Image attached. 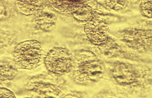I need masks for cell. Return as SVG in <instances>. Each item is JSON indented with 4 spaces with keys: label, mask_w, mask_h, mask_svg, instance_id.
Here are the masks:
<instances>
[{
    "label": "cell",
    "mask_w": 152,
    "mask_h": 98,
    "mask_svg": "<svg viewBox=\"0 0 152 98\" xmlns=\"http://www.w3.org/2000/svg\"><path fill=\"white\" fill-rule=\"evenodd\" d=\"M112 74L115 80L121 84H126L134 80L135 74L132 68L126 63L116 64L112 70Z\"/></svg>",
    "instance_id": "cell-5"
},
{
    "label": "cell",
    "mask_w": 152,
    "mask_h": 98,
    "mask_svg": "<svg viewBox=\"0 0 152 98\" xmlns=\"http://www.w3.org/2000/svg\"><path fill=\"white\" fill-rule=\"evenodd\" d=\"M42 0H16L18 8L22 13L30 15L36 13L41 5Z\"/></svg>",
    "instance_id": "cell-7"
},
{
    "label": "cell",
    "mask_w": 152,
    "mask_h": 98,
    "mask_svg": "<svg viewBox=\"0 0 152 98\" xmlns=\"http://www.w3.org/2000/svg\"><path fill=\"white\" fill-rule=\"evenodd\" d=\"M105 68L99 60L84 61L78 66L74 74L75 80L84 84H92L100 80L103 77Z\"/></svg>",
    "instance_id": "cell-3"
},
{
    "label": "cell",
    "mask_w": 152,
    "mask_h": 98,
    "mask_svg": "<svg viewBox=\"0 0 152 98\" xmlns=\"http://www.w3.org/2000/svg\"><path fill=\"white\" fill-rule=\"evenodd\" d=\"M17 68L14 60H2L0 62V80L2 81L13 79L16 75Z\"/></svg>",
    "instance_id": "cell-6"
},
{
    "label": "cell",
    "mask_w": 152,
    "mask_h": 98,
    "mask_svg": "<svg viewBox=\"0 0 152 98\" xmlns=\"http://www.w3.org/2000/svg\"><path fill=\"white\" fill-rule=\"evenodd\" d=\"M13 56L18 68L28 70L41 65L45 57L41 43L35 40L18 43L14 48Z\"/></svg>",
    "instance_id": "cell-1"
},
{
    "label": "cell",
    "mask_w": 152,
    "mask_h": 98,
    "mask_svg": "<svg viewBox=\"0 0 152 98\" xmlns=\"http://www.w3.org/2000/svg\"><path fill=\"white\" fill-rule=\"evenodd\" d=\"M141 15L147 18H152V0H139L137 3Z\"/></svg>",
    "instance_id": "cell-8"
},
{
    "label": "cell",
    "mask_w": 152,
    "mask_h": 98,
    "mask_svg": "<svg viewBox=\"0 0 152 98\" xmlns=\"http://www.w3.org/2000/svg\"><path fill=\"white\" fill-rule=\"evenodd\" d=\"M84 31L89 41L93 44L100 45L107 40L109 29L107 25L103 21L93 18L86 23Z\"/></svg>",
    "instance_id": "cell-4"
},
{
    "label": "cell",
    "mask_w": 152,
    "mask_h": 98,
    "mask_svg": "<svg viewBox=\"0 0 152 98\" xmlns=\"http://www.w3.org/2000/svg\"><path fill=\"white\" fill-rule=\"evenodd\" d=\"M81 0H49L52 7L60 12H66L68 10L69 3L77 2Z\"/></svg>",
    "instance_id": "cell-9"
},
{
    "label": "cell",
    "mask_w": 152,
    "mask_h": 98,
    "mask_svg": "<svg viewBox=\"0 0 152 98\" xmlns=\"http://www.w3.org/2000/svg\"><path fill=\"white\" fill-rule=\"evenodd\" d=\"M0 97H15L14 94L9 89L4 88H0Z\"/></svg>",
    "instance_id": "cell-10"
},
{
    "label": "cell",
    "mask_w": 152,
    "mask_h": 98,
    "mask_svg": "<svg viewBox=\"0 0 152 98\" xmlns=\"http://www.w3.org/2000/svg\"><path fill=\"white\" fill-rule=\"evenodd\" d=\"M44 63L47 71L56 76L64 75L71 70L72 57L68 50L61 47H55L45 56Z\"/></svg>",
    "instance_id": "cell-2"
}]
</instances>
